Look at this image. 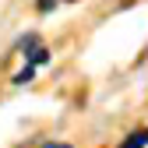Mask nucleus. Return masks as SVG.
I'll return each instance as SVG.
<instances>
[{
    "label": "nucleus",
    "mask_w": 148,
    "mask_h": 148,
    "mask_svg": "<svg viewBox=\"0 0 148 148\" xmlns=\"http://www.w3.org/2000/svg\"><path fill=\"white\" fill-rule=\"evenodd\" d=\"M35 46H39V35H35V32H28V35H21V39H18V46H14V49L28 57V53H32Z\"/></svg>",
    "instance_id": "f257e3e1"
},
{
    "label": "nucleus",
    "mask_w": 148,
    "mask_h": 148,
    "mask_svg": "<svg viewBox=\"0 0 148 148\" xmlns=\"http://www.w3.org/2000/svg\"><path fill=\"white\" fill-rule=\"evenodd\" d=\"M145 145H148V127H145V131L127 134V141H123V148H145Z\"/></svg>",
    "instance_id": "f03ea898"
},
{
    "label": "nucleus",
    "mask_w": 148,
    "mask_h": 148,
    "mask_svg": "<svg viewBox=\"0 0 148 148\" xmlns=\"http://www.w3.org/2000/svg\"><path fill=\"white\" fill-rule=\"evenodd\" d=\"M49 60V49L46 46H35L32 53H28V67H39V64H46Z\"/></svg>",
    "instance_id": "7ed1b4c3"
},
{
    "label": "nucleus",
    "mask_w": 148,
    "mask_h": 148,
    "mask_svg": "<svg viewBox=\"0 0 148 148\" xmlns=\"http://www.w3.org/2000/svg\"><path fill=\"white\" fill-rule=\"evenodd\" d=\"M32 78H35V67H28V64H25V71H18V74H14V85H28Z\"/></svg>",
    "instance_id": "20e7f679"
},
{
    "label": "nucleus",
    "mask_w": 148,
    "mask_h": 148,
    "mask_svg": "<svg viewBox=\"0 0 148 148\" xmlns=\"http://www.w3.org/2000/svg\"><path fill=\"white\" fill-rule=\"evenodd\" d=\"M35 7H39V11L46 14V11H53V7H57V0H39V4H35Z\"/></svg>",
    "instance_id": "39448f33"
},
{
    "label": "nucleus",
    "mask_w": 148,
    "mask_h": 148,
    "mask_svg": "<svg viewBox=\"0 0 148 148\" xmlns=\"http://www.w3.org/2000/svg\"><path fill=\"white\" fill-rule=\"evenodd\" d=\"M42 148H71V145H64V141H46Z\"/></svg>",
    "instance_id": "423d86ee"
},
{
    "label": "nucleus",
    "mask_w": 148,
    "mask_h": 148,
    "mask_svg": "<svg viewBox=\"0 0 148 148\" xmlns=\"http://www.w3.org/2000/svg\"><path fill=\"white\" fill-rule=\"evenodd\" d=\"M14 148H25V145H14Z\"/></svg>",
    "instance_id": "0eeeda50"
}]
</instances>
